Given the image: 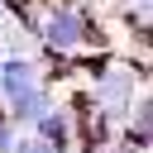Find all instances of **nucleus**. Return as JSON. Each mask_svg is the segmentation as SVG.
<instances>
[{
	"instance_id": "nucleus-2",
	"label": "nucleus",
	"mask_w": 153,
	"mask_h": 153,
	"mask_svg": "<svg viewBox=\"0 0 153 153\" xmlns=\"http://www.w3.org/2000/svg\"><path fill=\"white\" fill-rule=\"evenodd\" d=\"M139 86H143V67H139V62H115V57H110V62L91 76V105H96V115L110 120V124L120 129L124 115H129V105L143 96Z\"/></svg>"
},
{
	"instance_id": "nucleus-4",
	"label": "nucleus",
	"mask_w": 153,
	"mask_h": 153,
	"mask_svg": "<svg viewBox=\"0 0 153 153\" xmlns=\"http://www.w3.org/2000/svg\"><path fill=\"white\" fill-rule=\"evenodd\" d=\"M33 134L72 153V110H62V105H48V110L33 120Z\"/></svg>"
},
{
	"instance_id": "nucleus-7",
	"label": "nucleus",
	"mask_w": 153,
	"mask_h": 153,
	"mask_svg": "<svg viewBox=\"0 0 153 153\" xmlns=\"http://www.w3.org/2000/svg\"><path fill=\"white\" fill-rule=\"evenodd\" d=\"M10 143H14V124H10V115L0 110V153H10Z\"/></svg>"
},
{
	"instance_id": "nucleus-1",
	"label": "nucleus",
	"mask_w": 153,
	"mask_h": 153,
	"mask_svg": "<svg viewBox=\"0 0 153 153\" xmlns=\"http://www.w3.org/2000/svg\"><path fill=\"white\" fill-rule=\"evenodd\" d=\"M29 33L43 43V53H57V57H81V53L96 43L91 14H86L81 5H53L43 19L29 24Z\"/></svg>"
},
{
	"instance_id": "nucleus-3",
	"label": "nucleus",
	"mask_w": 153,
	"mask_h": 153,
	"mask_svg": "<svg viewBox=\"0 0 153 153\" xmlns=\"http://www.w3.org/2000/svg\"><path fill=\"white\" fill-rule=\"evenodd\" d=\"M38 86H43L38 62H29V57H19V53L0 57V100H5V105L19 100V96H29V91H38Z\"/></svg>"
},
{
	"instance_id": "nucleus-6",
	"label": "nucleus",
	"mask_w": 153,
	"mask_h": 153,
	"mask_svg": "<svg viewBox=\"0 0 153 153\" xmlns=\"http://www.w3.org/2000/svg\"><path fill=\"white\" fill-rule=\"evenodd\" d=\"M10 153H67V148H57V143H48V139H38V134H19V139L10 143Z\"/></svg>"
},
{
	"instance_id": "nucleus-5",
	"label": "nucleus",
	"mask_w": 153,
	"mask_h": 153,
	"mask_svg": "<svg viewBox=\"0 0 153 153\" xmlns=\"http://www.w3.org/2000/svg\"><path fill=\"white\" fill-rule=\"evenodd\" d=\"M48 105H53V100H48V86H38V91H29V96L10 100V105H5V115H10V124H33Z\"/></svg>"
}]
</instances>
